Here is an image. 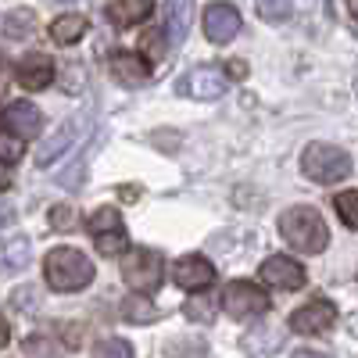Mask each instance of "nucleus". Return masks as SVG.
<instances>
[{"label":"nucleus","instance_id":"obj_25","mask_svg":"<svg viewBox=\"0 0 358 358\" xmlns=\"http://www.w3.org/2000/svg\"><path fill=\"white\" fill-rule=\"evenodd\" d=\"M94 358H133V348L129 341H118V337H108L94 348Z\"/></svg>","mask_w":358,"mask_h":358},{"label":"nucleus","instance_id":"obj_34","mask_svg":"<svg viewBox=\"0 0 358 358\" xmlns=\"http://www.w3.org/2000/svg\"><path fill=\"white\" fill-rule=\"evenodd\" d=\"M294 358H326V355H319V351H297Z\"/></svg>","mask_w":358,"mask_h":358},{"label":"nucleus","instance_id":"obj_17","mask_svg":"<svg viewBox=\"0 0 358 358\" xmlns=\"http://www.w3.org/2000/svg\"><path fill=\"white\" fill-rule=\"evenodd\" d=\"M72 140H76V126L72 122H65L62 129H57L43 147H40V155H36V165L43 169V165H54L57 158H62L65 151H69V147H72Z\"/></svg>","mask_w":358,"mask_h":358},{"label":"nucleus","instance_id":"obj_22","mask_svg":"<svg viewBox=\"0 0 358 358\" xmlns=\"http://www.w3.org/2000/svg\"><path fill=\"white\" fill-rule=\"evenodd\" d=\"M33 29H36V15L29 11V8H18V11H11V15L4 18V33H8L11 40H25Z\"/></svg>","mask_w":358,"mask_h":358},{"label":"nucleus","instance_id":"obj_8","mask_svg":"<svg viewBox=\"0 0 358 358\" xmlns=\"http://www.w3.org/2000/svg\"><path fill=\"white\" fill-rule=\"evenodd\" d=\"M334 322H337L334 301H322V297H315V301L301 305V308L290 315V330H294V334H305V337H315V334H326Z\"/></svg>","mask_w":358,"mask_h":358},{"label":"nucleus","instance_id":"obj_10","mask_svg":"<svg viewBox=\"0 0 358 358\" xmlns=\"http://www.w3.org/2000/svg\"><path fill=\"white\" fill-rule=\"evenodd\" d=\"M172 280L183 290H204V287L215 283V265L201 255H183L172 265Z\"/></svg>","mask_w":358,"mask_h":358},{"label":"nucleus","instance_id":"obj_14","mask_svg":"<svg viewBox=\"0 0 358 358\" xmlns=\"http://www.w3.org/2000/svg\"><path fill=\"white\" fill-rule=\"evenodd\" d=\"M108 65H111V76L122 86H140V83L151 79V65H147L140 54H129V50H115Z\"/></svg>","mask_w":358,"mask_h":358},{"label":"nucleus","instance_id":"obj_18","mask_svg":"<svg viewBox=\"0 0 358 358\" xmlns=\"http://www.w3.org/2000/svg\"><path fill=\"white\" fill-rule=\"evenodd\" d=\"M280 344H283V334H280V330H268V326H262V330H251V334L244 337V351H248L251 358H268Z\"/></svg>","mask_w":358,"mask_h":358},{"label":"nucleus","instance_id":"obj_11","mask_svg":"<svg viewBox=\"0 0 358 358\" xmlns=\"http://www.w3.org/2000/svg\"><path fill=\"white\" fill-rule=\"evenodd\" d=\"M0 118H4V126L18 136V140H36L40 129H43V115L36 104L29 101H11L4 111H0Z\"/></svg>","mask_w":358,"mask_h":358},{"label":"nucleus","instance_id":"obj_3","mask_svg":"<svg viewBox=\"0 0 358 358\" xmlns=\"http://www.w3.org/2000/svg\"><path fill=\"white\" fill-rule=\"evenodd\" d=\"M301 172L319 187L341 183V179L351 176V155L334 143H308L301 151Z\"/></svg>","mask_w":358,"mask_h":358},{"label":"nucleus","instance_id":"obj_2","mask_svg":"<svg viewBox=\"0 0 358 358\" xmlns=\"http://www.w3.org/2000/svg\"><path fill=\"white\" fill-rule=\"evenodd\" d=\"M43 276H47L50 290L72 294V290H83L94 283V262L76 248H54L43 258Z\"/></svg>","mask_w":358,"mask_h":358},{"label":"nucleus","instance_id":"obj_9","mask_svg":"<svg viewBox=\"0 0 358 358\" xmlns=\"http://www.w3.org/2000/svg\"><path fill=\"white\" fill-rule=\"evenodd\" d=\"M262 280L268 287H276V290H301L308 273H305L301 262H294L287 255H273V258L262 262Z\"/></svg>","mask_w":358,"mask_h":358},{"label":"nucleus","instance_id":"obj_32","mask_svg":"<svg viewBox=\"0 0 358 358\" xmlns=\"http://www.w3.org/2000/svg\"><path fill=\"white\" fill-rule=\"evenodd\" d=\"M229 76L244 79V76H248V65H244V62H233V65H229Z\"/></svg>","mask_w":358,"mask_h":358},{"label":"nucleus","instance_id":"obj_24","mask_svg":"<svg viewBox=\"0 0 358 358\" xmlns=\"http://www.w3.org/2000/svg\"><path fill=\"white\" fill-rule=\"evenodd\" d=\"M187 319L212 322L215 319V297H190V301H187Z\"/></svg>","mask_w":358,"mask_h":358},{"label":"nucleus","instance_id":"obj_21","mask_svg":"<svg viewBox=\"0 0 358 358\" xmlns=\"http://www.w3.org/2000/svg\"><path fill=\"white\" fill-rule=\"evenodd\" d=\"M22 351H25V358H65V348L57 344L54 337H43V334L29 337L22 344Z\"/></svg>","mask_w":358,"mask_h":358},{"label":"nucleus","instance_id":"obj_26","mask_svg":"<svg viewBox=\"0 0 358 358\" xmlns=\"http://www.w3.org/2000/svg\"><path fill=\"white\" fill-rule=\"evenodd\" d=\"M290 0H262L258 4V15L265 18V22H283V18H290Z\"/></svg>","mask_w":358,"mask_h":358},{"label":"nucleus","instance_id":"obj_35","mask_svg":"<svg viewBox=\"0 0 358 358\" xmlns=\"http://www.w3.org/2000/svg\"><path fill=\"white\" fill-rule=\"evenodd\" d=\"M0 72H4V54H0Z\"/></svg>","mask_w":358,"mask_h":358},{"label":"nucleus","instance_id":"obj_23","mask_svg":"<svg viewBox=\"0 0 358 358\" xmlns=\"http://www.w3.org/2000/svg\"><path fill=\"white\" fill-rule=\"evenodd\" d=\"M334 208H337V215L344 219V226L358 229V190H344V194H337Z\"/></svg>","mask_w":358,"mask_h":358},{"label":"nucleus","instance_id":"obj_20","mask_svg":"<svg viewBox=\"0 0 358 358\" xmlns=\"http://www.w3.org/2000/svg\"><path fill=\"white\" fill-rule=\"evenodd\" d=\"M190 29V0H169V36L183 40Z\"/></svg>","mask_w":358,"mask_h":358},{"label":"nucleus","instance_id":"obj_16","mask_svg":"<svg viewBox=\"0 0 358 358\" xmlns=\"http://www.w3.org/2000/svg\"><path fill=\"white\" fill-rule=\"evenodd\" d=\"M86 33V15H62L50 22V40L57 47H72L76 40H83Z\"/></svg>","mask_w":358,"mask_h":358},{"label":"nucleus","instance_id":"obj_6","mask_svg":"<svg viewBox=\"0 0 358 358\" xmlns=\"http://www.w3.org/2000/svg\"><path fill=\"white\" fill-rule=\"evenodd\" d=\"M268 294L258 287V283H251V280H233V283H226V290H222V308H226V315H233V319H255V315H265L268 312Z\"/></svg>","mask_w":358,"mask_h":358},{"label":"nucleus","instance_id":"obj_19","mask_svg":"<svg viewBox=\"0 0 358 358\" xmlns=\"http://www.w3.org/2000/svg\"><path fill=\"white\" fill-rule=\"evenodd\" d=\"M122 315H126V322H136V326H147V322H155L158 319V308H155V301L147 294H129L126 301H122Z\"/></svg>","mask_w":358,"mask_h":358},{"label":"nucleus","instance_id":"obj_28","mask_svg":"<svg viewBox=\"0 0 358 358\" xmlns=\"http://www.w3.org/2000/svg\"><path fill=\"white\" fill-rule=\"evenodd\" d=\"M22 158V147H18V136L11 133H0V162H18Z\"/></svg>","mask_w":358,"mask_h":358},{"label":"nucleus","instance_id":"obj_5","mask_svg":"<svg viewBox=\"0 0 358 358\" xmlns=\"http://www.w3.org/2000/svg\"><path fill=\"white\" fill-rule=\"evenodd\" d=\"M86 229H90V236H94V244H97V251L101 255H122L126 248H129V233H126V226H122V215H118V208H97L94 215L86 219Z\"/></svg>","mask_w":358,"mask_h":358},{"label":"nucleus","instance_id":"obj_29","mask_svg":"<svg viewBox=\"0 0 358 358\" xmlns=\"http://www.w3.org/2000/svg\"><path fill=\"white\" fill-rule=\"evenodd\" d=\"M143 50L158 62V57L165 54V40H162V36H143Z\"/></svg>","mask_w":358,"mask_h":358},{"label":"nucleus","instance_id":"obj_27","mask_svg":"<svg viewBox=\"0 0 358 358\" xmlns=\"http://www.w3.org/2000/svg\"><path fill=\"white\" fill-rule=\"evenodd\" d=\"M50 226H54L57 233L72 229V226H76V208H69V204H57V208H50Z\"/></svg>","mask_w":358,"mask_h":358},{"label":"nucleus","instance_id":"obj_12","mask_svg":"<svg viewBox=\"0 0 358 358\" xmlns=\"http://www.w3.org/2000/svg\"><path fill=\"white\" fill-rule=\"evenodd\" d=\"M226 90H229V83L219 69H194L183 83H179V94H190L197 101H215V97L226 94Z\"/></svg>","mask_w":358,"mask_h":358},{"label":"nucleus","instance_id":"obj_13","mask_svg":"<svg viewBox=\"0 0 358 358\" xmlns=\"http://www.w3.org/2000/svg\"><path fill=\"white\" fill-rule=\"evenodd\" d=\"M15 79L25 90H47L54 83V62L47 54H25L18 62V69H15Z\"/></svg>","mask_w":358,"mask_h":358},{"label":"nucleus","instance_id":"obj_7","mask_svg":"<svg viewBox=\"0 0 358 358\" xmlns=\"http://www.w3.org/2000/svg\"><path fill=\"white\" fill-rule=\"evenodd\" d=\"M241 11H236L233 4H226V0H215V4H208L204 8V36L212 40V43H229L236 33H241Z\"/></svg>","mask_w":358,"mask_h":358},{"label":"nucleus","instance_id":"obj_15","mask_svg":"<svg viewBox=\"0 0 358 358\" xmlns=\"http://www.w3.org/2000/svg\"><path fill=\"white\" fill-rule=\"evenodd\" d=\"M155 11V0H111L108 4V18L115 25H140Z\"/></svg>","mask_w":358,"mask_h":358},{"label":"nucleus","instance_id":"obj_1","mask_svg":"<svg viewBox=\"0 0 358 358\" xmlns=\"http://www.w3.org/2000/svg\"><path fill=\"white\" fill-rule=\"evenodd\" d=\"M280 236L301 255H319L330 244V229H326L322 215L308 204H297V208H287L280 215Z\"/></svg>","mask_w":358,"mask_h":358},{"label":"nucleus","instance_id":"obj_4","mask_svg":"<svg viewBox=\"0 0 358 358\" xmlns=\"http://www.w3.org/2000/svg\"><path fill=\"white\" fill-rule=\"evenodd\" d=\"M122 280L129 283V290H140V294H151L162 287L165 280V262L158 251L151 248H133L122 262Z\"/></svg>","mask_w":358,"mask_h":358},{"label":"nucleus","instance_id":"obj_30","mask_svg":"<svg viewBox=\"0 0 358 358\" xmlns=\"http://www.w3.org/2000/svg\"><path fill=\"white\" fill-rule=\"evenodd\" d=\"M25 251H29V244H25V241L18 244V251H15V244H11V248H8V265L22 268V265H25Z\"/></svg>","mask_w":358,"mask_h":358},{"label":"nucleus","instance_id":"obj_31","mask_svg":"<svg viewBox=\"0 0 358 358\" xmlns=\"http://www.w3.org/2000/svg\"><path fill=\"white\" fill-rule=\"evenodd\" d=\"M8 341H11V326H8L4 315H0V348H8Z\"/></svg>","mask_w":358,"mask_h":358},{"label":"nucleus","instance_id":"obj_33","mask_svg":"<svg viewBox=\"0 0 358 358\" xmlns=\"http://www.w3.org/2000/svg\"><path fill=\"white\" fill-rule=\"evenodd\" d=\"M8 187H11V172L0 169V190H8Z\"/></svg>","mask_w":358,"mask_h":358}]
</instances>
